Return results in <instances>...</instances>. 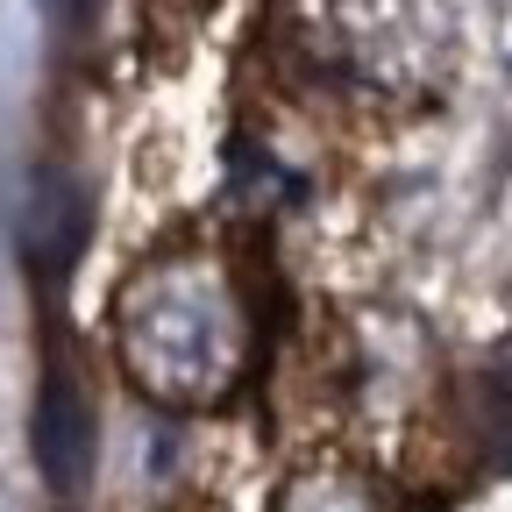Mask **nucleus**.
Wrapping results in <instances>:
<instances>
[{
    "label": "nucleus",
    "mask_w": 512,
    "mask_h": 512,
    "mask_svg": "<svg viewBox=\"0 0 512 512\" xmlns=\"http://www.w3.org/2000/svg\"><path fill=\"white\" fill-rule=\"evenodd\" d=\"M121 370L164 406H214L256 363V292L221 249H164L114 299Z\"/></svg>",
    "instance_id": "1"
},
{
    "label": "nucleus",
    "mask_w": 512,
    "mask_h": 512,
    "mask_svg": "<svg viewBox=\"0 0 512 512\" xmlns=\"http://www.w3.org/2000/svg\"><path fill=\"white\" fill-rule=\"evenodd\" d=\"M264 512H384V484L356 456H299L271 484Z\"/></svg>",
    "instance_id": "2"
},
{
    "label": "nucleus",
    "mask_w": 512,
    "mask_h": 512,
    "mask_svg": "<svg viewBox=\"0 0 512 512\" xmlns=\"http://www.w3.org/2000/svg\"><path fill=\"white\" fill-rule=\"evenodd\" d=\"M86 441H93V427H86V413H79V399H72V384L57 377L50 392H43V420H36V448H43L50 484H72V477H79Z\"/></svg>",
    "instance_id": "3"
},
{
    "label": "nucleus",
    "mask_w": 512,
    "mask_h": 512,
    "mask_svg": "<svg viewBox=\"0 0 512 512\" xmlns=\"http://www.w3.org/2000/svg\"><path fill=\"white\" fill-rule=\"evenodd\" d=\"M200 8H207V0H143V15H157V22H185Z\"/></svg>",
    "instance_id": "4"
}]
</instances>
